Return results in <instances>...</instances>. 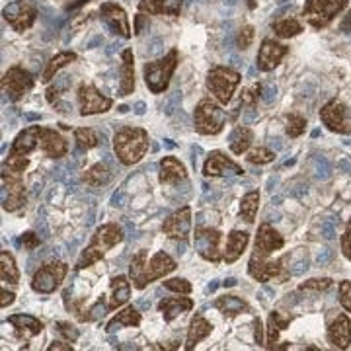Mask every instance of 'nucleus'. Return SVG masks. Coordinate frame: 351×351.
Listing matches in <instances>:
<instances>
[{
	"label": "nucleus",
	"mask_w": 351,
	"mask_h": 351,
	"mask_svg": "<svg viewBox=\"0 0 351 351\" xmlns=\"http://www.w3.org/2000/svg\"><path fill=\"white\" fill-rule=\"evenodd\" d=\"M176 267L178 265L174 258L164 250L156 252L151 260H149V252L138 250L129 263V279L133 287L143 291L145 287H149L152 281H158L168 274H172Z\"/></svg>",
	"instance_id": "nucleus-1"
},
{
	"label": "nucleus",
	"mask_w": 351,
	"mask_h": 351,
	"mask_svg": "<svg viewBox=\"0 0 351 351\" xmlns=\"http://www.w3.org/2000/svg\"><path fill=\"white\" fill-rule=\"evenodd\" d=\"M149 133L143 127H121L113 135V152L123 166H133L145 158L149 152Z\"/></svg>",
	"instance_id": "nucleus-2"
},
{
	"label": "nucleus",
	"mask_w": 351,
	"mask_h": 351,
	"mask_svg": "<svg viewBox=\"0 0 351 351\" xmlns=\"http://www.w3.org/2000/svg\"><path fill=\"white\" fill-rule=\"evenodd\" d=\"M123 237H125L123 228L119 225H115V223H106V225L98 226L96 232L90 239V244L82 250V254L76 260V271H82V269H86L90 265L100 262L101 258H106V254L112 250L113 246H117L123 240Z\"/></svg>",
	"instance_id": "nucleus-3"
},
{
	"label": "nucleus",
	"mask_w": 351,
	"mask_h": 351,
	"mask_svg": "<svg viewBox=\"0 0 351 351\" xmlns=\"http://www.w3.org/2000/svg\"><path fill=\"white\" fill-rule=\"evenodd\" d=\"M178 63H180V53H178V49H170L160 59L145 64L143 78H145V84L149 86L152 94H164L168 90Z\"/></svg>",
	"instance_id": "nucleus-4"
},
{
	"label": "nucleus",
	"mask_w": 351,
	"mask_h": 351,
	"mask_svg": "<svg viewBox=\"0 0 351 351\" xmlns=\"http://www.w3.org/2000/svg\"><path fill=\"white\" fill-rule=\"evenodd\" d=\"M226 112L223 110V106L219 101L215 100L213 96L211 98H203V100L197 101L195 106V112H193V127L199 135H205V137H215L219 135L223 129H225L226 123Z\"/></svg>",
	"instance_id": "nucleus-5"
},
{
	"label": "nucleus",
	"mask_w": 351,
	"mask_h": 351,
	"mask_svg": "<svg viewBox=\"0 0 351 351\" xmlns=\"http://www.w3.org/2000/svg\"><path fill=\"white\" fill-rule=\"evenodd\" d=\"M240 80H242V76H240L239 71L219 64V66H213L207 73L205 82H207V90L211 92L215 100L219 101L221 106H226L228 101L232 100V94L237 92Z\"/></svg>",
	"instance_id": "nucleus-6"
},
{
	"label": "nucleus",
	"mask_w": 351,
	"mask_h": 351,
	"mask_svg": "<svg viewBox=\"0 0 351 351\" xmlns=\"http://www.w3.org/2000/svg\"><path fill=\"white\" fill-rule=\"evenodd\" d=\"M350 6V0H306L302 6V16L306 24L314 29H324Z\"/></svg>",
	"instance_id": "nucleus-7"
},
{
	"label": "nucleus",
	"mask_w": 351,
	"mask_h": 351,
	"mask_svg": "<svg viewBox=\"0 0 351 351\" xmlns=\"http://www.w3.org/2000/svg\"><path fill=\"white\" fill-rule=\"evenodd\" d=\"M69 274V265L59 260H51V262L43 263L38 271L32 277L29 287L39 295H51L57 289L63 285L64 277Z\"/></svg>",
	"instance_id": "nucleus-8"
},
{
	"label": "nucleus",
	"mask_w": 351,
	"mask_h": 351,
	"mask_svg": "<svg viewBox=\"0 0 351 351\" xmlns=\"http://www.w3.org/2000/svg\"><path fill=\"white\" fill-rule=\"evenodd\" d=\"M285 256L279 260H269V258H258L252 256L248 262V274L252 279L260 281V283H267V281H276V283H285L289 281V267L285 265Z\"/></svg>",
	"instance_id": "nucleus-9"
},
{
	"label": "nucleus",
	"mask_w": 351,
	"mask_h": 351,
	"mask_svg": "<svg viewBox=\"0 0 351 351\" xmlns=\"http://www.w3.org/2000/svg\"><path fill=\"white\" fill-rule=\"evenodd\" d=\"M223 234L211 228V226H197L193 232V246L205 262L219 263L223 262V250H221Z\"/></svg>",
	"instance_id": "nucleus-10"
},
{
	"label": "nucleus",
	"mask_w": 351,
	"mask_h": 351,
	"mask_svg": "<svg viewBox=\"0 0 351 351\" xmlns=\"http://www.w3.org/2000/svg\"><path fill=\"white\" fill-rule=\"evenodd\" d=\"M34 84H36L34 75H32L29 71L22 69V66H18V64H16V66H10V69L4 73L2 82H0L2 92H4L12 101L22 100L25 94L32 92Z\"/></svg>",
	"instance_id": "nucleus-11"
},
{
	"label": "nucleus",
	"mask_w": 351,
	"mask_h": 351,
	"mask_svg": "<svg viewBox=\"0 0 351 351\" xmlns=\"http://www.w3.org/2000/svg\"><path fill=\"white\" fill-rule=\"evenodd\" d=\"M25 203L24 174H14L2 170V209L8 213H16Z\"/></svg>",
	"instance_id": "nucleus-12"
},
{
	"label": "nucleus",
	"mask_w": 351,
	"mask_h": 351,
	"mask_svg": "<svg viewBox=\"0 0 351 351\" xmlns=\"http://www.w3.org/2000/svg\"><path fill=\"white\" fill-rule=\"evenodd\" d=\"M76 100H78V110H80V115H82V117L110 112L113 106L112 98L104 96L98 88L92 86V84H86V82H82V84L78 86Z\"/></svg>",
	"instance_id": "nucleus-13"
},
{
	"label": "nucleus",
	"mask_w": 351,
	"mask_h": 351,
	"mask_svg": "<svg viewBox=\"0 0 351 351\" xmlns=\"http://www.w3.org/2000/svg\"><path fill=\"white\" fill-rule=\"evenodd\" d=\"M4 20L10 24L14 32L22 34L25 29H29L36 18H38V6L29 0H14L6 8H4Z\"/></svg>",
	"instance_id": "nucleus-14"
},
{
	"label": "nucleus",
	"mask_w": 351,
	"mask_h": 351,
	"mask_svg": "<svg viewBox=\"0 0 351 351\" xmlns=\"http://www.w3.org/2000/svg\"><path fill=\"white\" fill-rule=\"evenodd\" d=\"M191 207L184 205L180 207L178 211L170 215L168 219H164L162 223V232L172 240H182V242H188L189 234H191Z\"/></svg>",
	"instance_id": "nucleus-15"
},
{
	"label": "nucleus",
	"mask_w": 351,
	"mask_h": 351,
	"mask_svg": "<svg viewBox=\"0 0 351 351\" xmlns=\"http://www.w3.org/2000/svg\"><path fill=\"white\" fill-rule=\"evenodd\" d=\"M320 121L332 133H338V135H348V133H351V125L348 123V110L336 98L322 106V110H320Z\"/></svg>",
	"instance_id": "nucleus-16"
},
{
	"label": "nucleus",
	"mask_w": 351,
	"mask_h": 351,
	"mask_svg": "<svg viewBox=\"0 0 351 351\" xmlns=\"http://www.w3.org/2000/svg\"><path fill=\"white\" fill-rule=\"evenodd\" d=\"M285 246V239L277 232L269 223H262L256 234V242H254V252L252 256L258 258H269L274 252L281 250Z\"/></svg>",
	"instance_id": "nucleus-17"
},
{
	"label": "nucleus",
	"mask_w": 351,
	"mask_h": 351,
	"mask_svg": "<svg viewBox=\"0 0 351 351\" xmlns=\"http://www.w3.org/2000/svg\"><path fill=\"white\" fill-rule=\"evenodd\" d=\"M228 172L237 176L244 174L242 166L234 162L230 156H226L225 152L211 151L207 154V160L203 164V176L205 178H221V176L228 174Z\"/></svg>",
	"instance_id": "nucleus-18"
},
{
	"label": "nucleus",
	"mask_w": 351,
	"mask_h": 351,
	"mask_svg": "<svg viewBox=\"0 0 351 351\" xmlns=\"http://www.w3.org/2000/svg\"><path fill=\"white\" fill-rule=\"evenodd\" d=\"M289 53L287 45L279 43L276 39L265 38L260 45V51H258V57H256V64L258 69L263 71V73H269L274 71L277 64L281 63V59Z\"/></svg>",
	"instance_id": "nucleus-19"
},
{
	"label": "nucleus",
	"mask_w": 351,
	"mask_h": 351,
	"mask_svg": "<svg viewBox=\"0 0 351 351\" xmlns=\"http://www.w3.org/2000/svg\"><path fill=\"white\" fill-rule=\"evenodd\" d=\"M328 343L336 350H348L351 346V318L346 313L338 314L326 330Z\"/></svg>",
	"instance_id": "nucleus-20"
},
{
	"label": "nucleus",
	"mask_w": 351,
	"mask_h": 351,
	"mask_svg": "<svg viewBox=\"0 0 351 351\" xmlns=\"http://www.w3.org/2000/svg\"><path fill=\"white\" fill-rule=\"evenodd\" d=\"M100 18L112 27L115 34H119L123 38H131L129 16L117 2H104L100 8Z\"/></svg>",
	"instance_id": "nucleus-21"
},
{
	"label": "nucleus",
	"mask_w": 351,
	"mask_h": 351,
	"mask_svg": "<svg viewBox=\"0 0 351 351\" xmlns=\"http://www.w3.org/2000/svg\"><path fill=\"white\" fill-rule=\"evenodd\" d=\"M39 151L49 158H63L69 152V143L64 141L59 131L43 127L41 135H39Z\"/></svg>",
	"instance_id": "nucleus-22"
},
{
	"label": "nucleus",
	"mask_w": 351,
	"mask_h": 351,
	"mask_svg": "<svg viewBox=\"0 0 351 351\" xmlns=\"http://www.w3.org/2000/svg\"><path fill=\"white\" fill-rule=\"evenodd\" d=\"M41 125H29L25 127L24 131H20L16 138L12 141V147L8 154L14 156H27L29 152L39 149V135H41Z\"/></svg>",
	"instance_id": "nucleus-23"
},
{
	"label": "nucleus",
	"mask_w": 351,
	"mask_h": 351,
	"mask_svg": "<svg viewBox=\"0 0 351 351\" xmlns=\"http://www.w3.org/2000/svg\"><path fill=\"white\" fill-rule=\"evenodd\" d=\"M248 242H250V234L246 230H237V228L230 230L228 237H226L225 248H223V262L226 265L239 262L242 254L248 248Z\"/></svg>",
	"instance_id": "nucleus-24"
},
{
	"label": "nucleus",
	"mask_w": 351,
	"mask_h": 351,
	"mask_svg": "<svg viewBox=\"0 0 351 351\" xmlns=\"http://www.w3.org/2000/svg\"><path fill=\"white\" fill-rule=\"evenodd\" d=\"M8 324L14 328L18 338L22 339L34 338V336H39L43 332V322L32 314H12V316H8Z\"/></svg>",
	"instance_id": "nucleus-25"
},
{
	"label": "nucleus",
	"mask_w": 351,
	"mask_h": 351,
	"mask_svg": "<svg viewBox=\"0 0 351 351\" xmlns=\"http://www.w3.org/2000/svg\"><path fill=\"white\" fill-rule=\"evenodd\" d=\"M195 302L193 299H189L188 295H180V297H168L158 302V313L164 316V322H172L174 318L182 316V314L193 311Z\"/></svg>",
	"instance_id": "nucleus-26"
},
{
	"label": "nucleus",
	"mask_w": 351,
	"mask_h": 351,
	"mask_svg": "<svg viewBox=\"0 0 351 351\" xmlns=\"http://www.w3.org/2000/svg\"><path fill=\"white\" fill-rule=\"evenodd\" d=\"M131 279L129 276H115L110 281V299H108V313H112L115 308H121L127 301L131 299Z\"/></svg>",
	"instance_id": "nucleus-27"
},
{
	"label": "nucleus",
	"mask_w": 351,
	"mask_h": 351,
	"mask_svg": "<svg viewBox=\"0 0 351 351\" xmlns=\"http://www.w3.org/2000/svg\"><path fill=\"white\" fill-rule=\"evenodd\" d=\"M188 178V170L186 166L180 162L176 156H164L160 160V184L164 186H174V184H180Z\"/></svg>",
	"instance_id": "nucleus-28"
},
{
	"label": "nucleus",
	"mask_w": 351,
	"mask_h": 351,
	"mask_svg": "<svg viewBox=\"0 0 351 351\" xmlns=\"http://www.w3.org/2000/svg\"><path fill=\"white\" fill-rule=\"evenodd\" d=\"M119 96H131L135 90V57L133 51L123 49L121 53V69H119Z\"/></svg>",
	"instance_id": "nucleus-29"
},
{
	"label": "nucleus",
	"mask_w": 351,
	"mask_h": 351,
	"mask_svg": "<svg viewBox=\"0 0 351 351\" xmlns=\"http://www.w3.org/2000/svg\"><path fill=\"white\" fill-rule=\"evenodd\" d=\"M211 332H213V324L203 316V314H195L193 318H191V322H189L188 326V336H186V350L191 351L195 350V346L203 341L205 338H209L211 336Z\"/></svg>",
	"instance_id": "nucleus-30"
},
{
	"label": "nucleus",
	"mask_w": 351,
	"mask_h": 351,
	"mask_svg": "<svg viewBox=\"0 0 351 351\" xmlns=\"http://www.w3.org/2000/svg\"><path fill=\"white\" fill-rule=\"evenodd\" d=\"M138 10L154 16H180L182 0H141Z\"/></svg>",
	"instance_id": "nucleus-31"
},
{
	"label": "nucleus",
	"mask_w": 351,
	"mask_h": 351,
	"mask_svg": "<svg viewBox=\"0 0 351 351\" xmlns=\"http://www.w3.org/2000/svg\"><path fill=\"white\" fill-rule=\"evenodd\" d=\"M293 322V316H283L281 313H269L267 316V326H265V348L274 350L279 341V334L289 328Z\"/></svg>",
	"instance_id": "nucleus-32"
},
{
	"label": "nucleus",
	"mask_w": 351,
	"mask_h": 351,
	"mask_svg": "<svg viewBox=\"0 0 351 351\" xmlns=\"http://www.w3.org/2000/svg\"><path fill=\"white\" fill-rule=\"evenodd\" d=\"M213 308H217L219 313L226 316V318H234L242 313H248L250 306L248 302L244 301L242 297H237V295H223L219 297L217 301L213 302Z\"/></svg>",
	"instance_id": "nucleus-33"
},
{
	"label": "nucleus",
	"mask_w": 351,
	"mask_h": 351,
	"mask_svg": "<svg viewBox=\"0 0 351 351\" xmlns=\"http://www.w3.org/2000/svg\"><path fill=\"white\" fill-rule=\"evenodd\" d=\"M141 320H143V318H141V313H138L135 306L129 304L125 308H121V311L115 314L112 320L106 324V332H108V334H113L115 330H119L121 326L137 328L141 326Z\"/></svg>",
	"instance_id": "nucleus-34"
},
{
	"label": "nucleus",
	"mask_w": 351,
	"mask_h": 351,
	"mask_svg": "<svg viewBox=\"0 0 351 351\" xmlns=\"http://www.w3.org/2000/svg\"><path fill=\"white\" fill-rule=\"evenodd\" d=\"M252 143H254V131H252L250 127L246 125H237L234 127V131L230 133V143H228V147H230V152L232 154H246V152L250 151Z\"/></svg>",
	"instance_id": "nucleus-35"
},
{
	"label": "nucleus",
	"mask_w": 351,
	"mask_h": 351,
	"mask_svg": "<svg viewBox=\"0 0 351 351\" xmlns=\"http://www.w3.org/2000/svg\"><path fill=\"white\" fill-rule=\"evenodd\" d=\"M76 61V53L73 51H61V53H57L55 57H51L49 63L45 66V71H43V75H41V82H45V84H49L51 80L55 78V75L64 69L66 64L75 63Z\"/></svg>",
	"instance_id": "nucleus-36"
},
{
	"label": "nucleus",
	"mask_w": 351,
	"mask_h": 351,
	"mask_svg": "<svg viewBox=\"0 0 351 351\" xmlns=\"http://www.w3.org/2000/svg\"><path fill=\"white\" fill-rule=\"evenodd\" d=\"M0 279L4 283H10V285L20 283V269L16 265L14 256L8 250L0 252Z\"/></svg>",
	"instance_id": "nucleus-37"
},
{
	"label": "nucleus",
	"mask_w": 351,
	"mask_h": 351,
	"mask_svg": "<svg viewBox=\"0 0 351 351\" xmlns=\"http://www.w3.org/2000/svg\"><path fill=\"white\" fill-rule=\"evenodd\" d=\"M260 209V191H248L240 201V217L252 225L256 221V215Z\"/></svg>",
	"instance_id": "nucleus-38"
},
{
	"label": "nucleus",
	"mask_w": 351,
	"mask_h": 351,
	"mask_svg": "<svg viewBox=\"0 0 351 351\" xmlns=\"http://www.w3.org/2000/svg\"><path fill=\"white\" fill-rule=\"evenodd\" d=\"M271 27H274V34L281 39L295 38L302 32V24L297 18H281V20L274 22Z\"/></svg>",
	"instance_id": "nucleus-39"
},
{
	"label": "nucleus",
	"mask_w": 351,
	"mask_h": 351,
	"mask_svg": "<svg viewBox=\"0 0 351 351\" xmlns=\"http://www.w3.org/2000/svg\"><path fill=\"white\" fill-rule=\"evenodd\" d=\"M108 180H110V170H108L106 164L101 162L90 166L86 172L82 174V182L92 186V188H100L101 184H106Z\"/></svg>",
	"instance_id": "nucleus-40"
},
{
	"label": "nucleus",
	"mask_w": 351,
	"mask_h": 351,
	"mask_svg": "<svg viewBox=\"0 0 351 351\" xmlns=\"http://www.w3.org/2000/svg\"><path fill=\"white\" fill-rule=\"evenodd\" d=\"M75 141L82 151H90L100 145V135L92 127H76Z\"/></svg>",
	"instance_id": "nucleus-41"
},
{
	"label": "nucleus",
	"mask_w": 351,
	"mask_h": 351,
	"mask_svg": "<svg viewBox=\"0 0 351 351\" xmlns=\"http://www.w3.org/2000/svg\"><path fill=\"white\" fill-rule=\"evenodd\" d=\"M306 131V119L299 115V113H289L287 115V127L285 133L291 138H299Z\"/></svg>",
	"instance_id": "nucleus-42"
},
{
	"label": "nucleus",
	"mask_w": 351,
	"mask_h": 351,
	"mask_svg": "<svg viewBox=\"0 0 351 351\" xmlns=\"http://www.w3.org/2000/svg\"><path fill=\"white\" fill-rule=\"evenodd\" d=\"M246 160L250 164L263 166V164H269L276 160V152H271L269 149H265V147H256V149L246 152Z\"/></svg>",
	"instance_id": "nucleus-43"
},
{
	"label": "nucleus",
	"mask_w": 351,
	"mask_h": 351,
	"mask_svg": "<svg viewBox=\"0 0 351 351\" xmlns=\"http://www.w3.org/2000/svg\"><path fill=\"white\" fill-rule=\"evenodd\" d=\"M27 164H29L27 156H14V154H8V158L2 162V170H8V172H14V174H24Z\"/></svg>",
	"instance_id": "nucleus-44"
},
{
	"label": "nucleus",
	"mask_w": 351,
	"mask_h": 351,
	"mask_svg": "<svg viewBox=\"0 0 351 351\" xmlns=\"http://www.w3.org/2000/svg\"><path fill=\"white\" fill-rule=\"evenodd\" d=\"M164 289H168V291H174L178 295H189L193 287H191V283H189L188 279H184V277H172V279H166L162 281Z\"/></svg>",
	"instance_id": "nucleus-45"
},
{
	"label": "nucleus",
	"mask_w": 351,
	"mask_h": 351,
	"mask_svg": "<svg viewBox=\"0 0 351 351\" xmlns=\"http://www.w3.org/2000/svg\"><path fill=\"white\" fill-rule=\"evenodd\" d=\"M332 279L330 277H320V279H308L299 285V291H314V293H320V291H326L332 287Z\"/></svg>",
	"instance_id": "nucleus-46"
},
{
	"label": "nucleus",
	"mask_w": 351,
	"mask_h": 351,
	"mask_svg": "<svg viewBox=\"0 0 351 351\" xmlns=\"http://www.w3.org/2000/svg\"><path fill=\"white\" fill-rule=\"evenodd\" d=\"M339 304L346 313H351V281H339Z\"/></svg>",
	"instance_id": "nucleus-47"
},
{
	"label": "nucleus",
	"mask_w": 351,
	"mask_h": 351,
	"mask_svg": "<svg viewBox=\"0 0 351 351\" xmlns=\"http://www.w3.org/2000/svg\"><path fill=\"white\" fill-rule=\"evenodd\" d=\"M252 41H254V27L252 25H242L239 32V38H237L239 49H248L252 45Z\"/></svg>",
	"instance_id": "nucleus-48"
},
{
	"label": "nucleus",
	"mask_w": 351,
	"mask_h": 351,
	"mask_svg": "<svg viewBox=\"0 0 351 351\" xmlns=\"http://www.w3.org/2000/svg\"><path fill=\"white\" fill-rule=\"evenodd\" d=\"M260 92H262V86L260 84H252L250 88H246L240 96V104L244 106H254L258 98H260Z\"/></svg>",
	"instance_id": "nucleus-49"
},
{
	"label": "nucleus",
	"mask_w": 351,
	"mask_h": 351,
	"mask_svg": "<svg viewBox=\"0 0 351 351\" xmlns=\"http://www.w3.org/2000/svg\"><path fill=\"white\" fill-rule=\"evenodd\" d=\"M57 332H59L66 341H71V343H75L76 339H78V330H76L73 324H69V322H57Z\"/></svg>",
	"instance_id": "nucleus-50"
},
{
	"label": "nucleus",
	"mask_w": 351,
	"mask_h": 351,
	"mask_svg": "<svg viewBox=\"0 0 351 351\" xmlns=\"http://www.w3.org/2000/svg\"><path fill=\"white\" fill-rule=\"evenodd\" d=\"M339 248H341L343 258L351 262V221L348 223V226H346L343 234H341V240H339Z\"/></svg>",
	"instance_id": "nucleus-51"
},
{
	"label": "nucleus",
	"mask_w": 351,
	"mask_h": 351,
	"mask_svg": "<svg viewBox=\"0 0 351 351\" xmlns=\"http://www.w3.org/2000/svg\"><path fill=\"white\" fill-rule=\"evenodd\" d=\"M39 244H41V240L38 239V234H36V232H32V230L24 232V237H22V246H24V250L27 252L36 250Z\"/></svg>",
	"instance_id": "nucleus-52"
},
{
	"label": "nucleus",
	"mask_w": 351,
	"mask_h": 351,
	"mask_svg": "<svg viewBox=\"0 0 351 351\" xmlns=\"http://www.w3.org/2000/svg\"><path fill=\"white\" fill-rule=\"evenodd\" d=\"M254 341H256L258 346H265V341H263V324L260 318L254 320Z\"/></svg>",
	"instance_id": "nucleus-53"
},
{
	"label": "nucleus",
	"mask_w": 351,
	"mask_h": 351,
	"mask_svg": "<svg viewBox=\"0 0 351 351\" xmlns=\"http://www.w3.org/2000/svg\"><path fill=\"white\" fill-rule=\"evenodd\" d=\"M0 297H2V299H0V306H2V308L10 306V304L16 301V295H14L12 291H8L6 287H2V291H0Z\"/></svg>",
	"instance_id": "nucleus-54"
},
{
	"label": "nucleus",
	"mask_w": 351,
	"mask_h": 351,
	"mask_svg": "<svg viewBox=\"0 0 351 351\" xmlns=\"http://www.w3.org/2000/svg\"><path fill=\"white\" fill-rule=\"evenodd\" d=\"M49 351H55V350H64V351H71L73 350V346L71 343H66V341H53L49 348Z\"/></svg>",
	"instance_id": "nucleus-55"
},
{
	"label": "nucleus",
	"mask_w": 351,
	"mask_h": 351,
	"mask_svg": "<svg viewBox=\"0 0 351 351\" xmlns=\"http://www.w3.org/2000/svg\"><path fill=\"white\" fill-rule=\"evenodd\" d=\"M47 101H49L51 106H55V104L59 101V90L49 88V90H47Z\"/></svg>",
	"instance_id": "nucleus-56"
},
{
	"label": "nucleus",
	"mask_w": 351,
	"mask_h": 351,
	"mask_svg": "<svg viewBox=\"0 0 351 351\" xmlns=\"http://www.w3.org/2000/svg\"><path fill=\"white\" fill-rule=\"evenodd\" d=\"M339 29L341 32H351V12L343 18V22L339 24Z\"/></svg>",
	"instance_id": "nucleus-57"
}]
</instances>
